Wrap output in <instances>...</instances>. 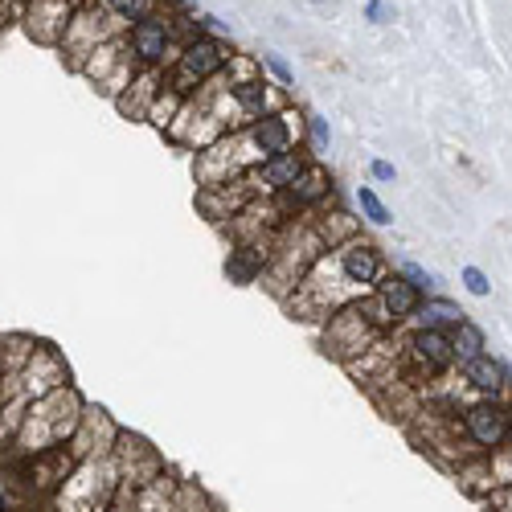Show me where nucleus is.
Returning a JSON list of instances; mask_svg holds the SVG:
<instances>
[{
    "label": "nucleus",
    "mask_w": 512,
    "mask_h": 512,
    "mask_svg": "<svg viewBox=\"0 0 512 512\" xmlns=\"http://www.w3.org/2000/svg\"><path fill=\"white\" fill-rule=\"evenodd\" d=\"M82 414H87V402L74 386H62L46 398H37L25 406L21 414V426L13 435V447L21 455H41V451H54V447H66L78 431Z\"/></svg>",
    "instance_id": "1"
},
{
    "label": "nucleus",
    "mask_w": 512,
    "mask_h": 512,
    "mask_svg": "<svg viewBox=\"0 0 512 512\" xmlns=\"http://www.w3.org/2000/svg\"><path fill=\"white\" fill-rule=\"evenodd\" d=\"M119 492H123V476H119L115 455L82 459V463L70 467V476L58 484L54 508L58 512H111Z\"/></svg>",
    "instance_id": "2"
},
{
    "label": "nucleus",
    "mask_w": 512,
    "mask_h": 512,
    "mask_svg": "<svg viewBox=\"0 0 512 512\" xmlns=\"http://www.w3.org/2000/svg\"><path fill=\"white\" fill-rule=\"evenodd\" d=\"M230 50L222 46L218 37H209V33H193L181 54H173V62H168V78H164V87L181 95V99H193L201 87H209L213 78H218L226 66H230Z\"/></svg>",
    "instance_id": "3"
},
{
    "label": "nucleus",
    "mask_w": 512,
    "mask_h": 512,
    "mask_svg": "<svg viewBox=\"0 0 512 512\" xmlns=\"http://www.w3.org/2000/svg\"><path fill=\"white\" fill-rule=\"evenodd\" d=\"M324 254V242L316 238L312 226H291L283 230V238L271 246V259H267V287L275 295H287V287H300V279L312 271V263Z\"/></svg>",
    "instance_id": "4"
},
{
    "label": "nucleus",
    "mask_w": 512,
    "mask_h": 512,
    "mask_svg": "<svg viewBox=\"0 0 512 512\" xmlns=\"http://www.w3.org/2000/svg\"><path fill=\"white\" fill-rule=\"evenodd\" d=\"M123 46H127V54H132L136 66L160 70L168 58H173V21L152 13V17L136 21V25H127L123 29Z\"/></svg>",
    "instance_id": "5"
},
{
    "label": "nucleus",
    "mask_w": 512,
    "mask_h": 512,
    "mask_svg": "<svg viewBox=\"0 0 512 512\" xmlns=\"http://www.w3.org/2000/svg\"><path fill=\"white\" fill-rule=\"evenodd\" d=\"M78 70L95 82V91H103L111 99H119L127 87H132V78H136V62H132V54H127V46H119V41L99 46Z\"/></svg>",
    "instance_id": "6"
},
{
    "label": "nucleus",
    "mask_w": 512,
    "mask_h": 512,
    "mask_svg": "<svg viewBox=\"0 0 512 512\" xmlns=\"http://www.w3.org/2000/svg\"><path fill=\"white\" fill-rule=\"evenodd\" d=\"M242 132H246L254 156H259V164L271 160V156H283L291 148H300V119H295V111H267L263 119L246 123Z\"/></svg>",
    "instance_id": "7"
},
{
    "label": "nucleus",
    "mask_w": 512,
    "mask_h": 512,
    "mask_svg": "<svg viewBox=\"0 0 512 512\" xmlns=\"http://www.w3.org/2000/svg\"><path fill=\"white\" fill-rule=\"evenodd\" d=\"M13 381H25V386H21V402H37V398H46V394L70 386V369H66V361L58 357L54 345H33L25 369Z\"/></svg>",
    "instance_id": "8"
},
{
    "label": "nucleus",
    "mask_w": 512,
    "mask_h": 512,
    "mask_svg": "<svg viewBox=\"0 0 512 512\" xmlns=\"http://www.w3.org/2000/svg\"><path fill=\"white\" fill-rule=\"evenodd\" d=\"M463 435L467 443H476L480 451H500L512 435V410L504 402H476L463 410Z\"/></svg>",
    "instance_id": "9"
},
{
    "label": "nucleus",
    "mask_w": 512,
    "mask_h": 512,
    "mask_svg": "<svg viewBox=\"0 0 512 512\" xmlns=\"http://www.w3.org/2000/svg\"><path fill=\"white\" fill-rule=\"evenodd\" d=\"M74 13H78V0H29L21 9V21H25V33L41 41V46H62Z\"/></svg>",
    "instance_id": "10"
},
{
    "label": "nucleus",
    "mask_w": 512,
    "mask_h": 512,
    "mask_svg": "<svg viewBox=\"0 0 512 512\" xmlns=\"http://www.w3.org/2000/svg\"><path fill=\"white\" fill-rule=\"evenodd\" d=\"M328 193H332V173H328V168H320V164H308L304 173L279 193V209L291 218V213H304V209L324 205Z\"/></svg>",
    "instance_id": "11"
},
{
    "label": "nucleus",
    "mask_w": 512,
    "mask_h": 512,
    "mask_svg": "<svg viewBox=\"0 0 512 512\" xmlns=\"http://www.w3.org/2000/svg\"><path fill=\"white\" fill-rule=\"evenodd\" d=\"M406 353L410 361L426 373V377H439L455 365V349H451V332H431V328H414L406 340Z\"/></svg>",
    "instance_id": "12"
},
{
    "label": "nucleus",
    "mask_w": 512,
    "mask_h": 512,
    "mask_svg": "<svg viewBox=\"0 0 512 512\" xmlns=\"http://www.w3.org/2000/svg\"><path fill=\"white\" fill-rule=\"evenodd\" d=\"M308 168V156L300 152V148H291V152H283V156H271V160H263V164H254L250 173H246V181L250 185H259L267 197H279L295 177H300Z\"/></svg>",
    "instance_id": "13"
},
{
    "label": "nucleus",
    "mask_w": 512,
    "mask_h": 512,
    "mask_svg": "<svg viewBox=\"0 0 512 512\" xmlns=\"http://www.w3.org/2000/svg\"><path fill=\"white\" fill-rule=\"evenodd\" d=\"M373 300H377L381 312L390 316V324L398 328V324H406V320L414 316V308L422 304V291H414L402 275H381L377 287H373Z\"/></svg>",
    "instance_id": "14"
},
{
    "label": "nucleus",
    "mask_w": 512,
    "mask_h": 512,
    "mask_svg": "<svg viewBox=\"0 0 512 512\" xmlns=\"http://www.w3.org/2000/svg\"><path fill=\"white\" fill-rule=\"evenodd\" d=\"M463 320H467V312H463L459 304L443 300V295H422V304H418L414 316H410L414 328H431V332H447V328H455V324H463Z\"/></svg>",
    "instance_id": "15"
},
{
    "label": "nucleus",
    "mask_w": 512,
    "mask_h": 512,
    "mask_svg": "<svg viewBox=\"0 0 512 512\" xmlns=\"http://www.w3.org/2000/svg\"><path fill=\"white\" fill-rule=\"evenodd\" d=\"M463 381H467V386H476L480 394H492L496 398L504 390V365L492 361L488 353L476 357V361H463Z\"/></svg>",
    "instance_id": "16"
},
{
    "label": "nucleus",
    "mask_w": 512,
    "mask_h": 512,
    "mask_svg": "<svg viewBox=\"0 0 512 512\" xmlns=\"http://www.w3.org/2000/svg\"><path fill=\"white\" fill-rule=\"evenodd\" d=\"M451 349H455V361H459V365L484 357V328L472 324V320L455 324V328H451Z\"/></svg>",
    "instance_id": "17"
},
{
    "label": "nucleus",
    "mask_w": 512,
    "mask_h": 512,
    "mask_svg": "<svg viewBox=\"0 0 512 512\" xmlns=\"http://www.w3.org/2000/svg\"><path fill=\"white\" fill-rule=\"evenodd\" d=\"M103 9L119 21V25H136L144 17L156 13V0H103Z\"/></svg>",
    "instance_id": "18"
},
{
    "label": "nucleus",
    "mask_w": 512,
    "mask_h": 512,
    "mask_svg": "<svg viewBox=\"0 0 512 512\" xmlns=\"http://www.w3.org/2000/svg\"><path fill=\"white\" fill-rule=\"evenodd\" d=\"M357 205H361V213H365V222H373V226H390V222H394L390 209H386V201H381L369 185H357Z\"/></svg>",
    "instance_id": "19"
},
{
    "label": "nucleus",
    "mask_w": 512,
    "mask_h": 512,
    "mask_svg": "<svg viewBox=\"0 0 512 512\" xmlns=\"http://www.w3.org/2000/svg\"><path fill=\"white\" fill-rule=\"evenodd\" d=\"M173 512H213V504H209V496L197 484H177Z\"/></svg>",
    "instance_id": "20"
},
{
    "label": "nucleus",
    "mask_w": 512,
    "mask_h": 512,
    "mask_svg": "<svg viewBox=\"0 0 512 512\" xmlns=\"http://www.w3.org/2000/svg\"><path fill=\"white\" fill-rule=\"evenodd\" d=\"M398 275H402V279H406L414 291H435V287H439V275H431L426 267H418V263H410V259L398 267Z\"/></svg>",
    "instance_id": "21"
},
{
    "label": "nucleus",
    "mask_w": 512,
    "mask_h": 512,
    "mask_svg": "<svg viewBox=\"0 0 512 512\" xmlns=\"http://www.w3.org/2000/svg\"><path fill=\"white\" fill-rule=\"evenodd\" d=\"M304 123H308V136H312V148H316V152H328V144H332V132H328V119H324V115H308Z\"/></svg>",
    "instance_id": "22"
},
{
    "label": "nucleus",
    "mask_w": 512,
    "mask_h": 512,
    "mask_svg": "<svg viewBox=\"0 0 512 512\" xmlns=\"http://www.w3.org/2000/svg\"><path fill=\"white\" fill-rule=\"evenodd\" d=\"M463 287L467 291H472V295H480V300H484V295H492V283H488V275L480 271V267H463Z\"/></svg>",
    "instance_id": "23"
},
{
    "label": "nucleus",
    "mask_w": 512,
    "mask_h": 512,
    "mask_svg": "<svg viewBox=\"0 0 512 512\" xmlns=\"http://www.w3.org/2000/svg\"><path fill=\"white\" fill-rule=\"evenodd\" d=\"M263 66L279 78V87H295V74H291V66H287L279 54H263Z\"/></svg>",
    "instance_id": "24"
},
{
    "label": "nucleus",
    "mask_w": 512,
    "mask_h": 512,
    "mask_svg": "<svg viewBox=\"0 0 512 512\" xmlns=\"http://www.w3.org/2000/svg\"><path fill=\"white\" fill-rule=\"evenodd\" d=\"M365 17H369L373 25H386V21H394V9L386 5V0H369V9H365Z\"/></svg>",
    "instance_id": "25"
},
{
    "label": "nucleus",
    "mask_w": 512,
    "mask_h": 512,
    "mask_svg": "<svg viewBox=\"0 0 512 512\" xmlns=\"http://www.w3.org/2000/svg\"><path fill=\"white\" fill-rule=\"evenodd\" d=\"M369 177H373L377 185H390L398 173H394V164H390V160H373V164H369Z\"/></svg>",
    "instance_id": "26"
},
{
    "label": "nucleus",
    "mask_w": 512,
    "mask_h": 512,
    "mask_svg": "<svg viewBox=\"0 0 512 512\" xmlns=\"http://www.w3.org/2000/svg\"><path fill=\"white\" fill-rule=\"evenodd\" d=\"M9 447H13V439H9L5 431H0V463H5V459H9Z\"/></svg>",
    "instance_id": "27"
},
{
    "label": "nucleus",
    "mask_w": 512,
    "mask_h": 512,
    "mask_svg": "<svg viewBox=\"0 0 512 512\" xmlns=\"http://www.w3.org/2000/svg\"><path fill=\"white\" fill-rule=\"evenodd\" d=\"M0 512H9V496H5V484H0Z\"/></svg>",
    "instance_id": "28"
},
{
    "label": "nucleus",
    "mask_w": 512,
    "mask_h": 512,
    "mask_svg": "<svg viewBox=\"0 0 512 512\" xmlns=\"http://www.w3.org/2000/svg\"><path fill=\"white\" fill-rule=\"evenodd\" d=\"M504 377H512V365H504Z\"/></svg>",
    "instance_id": "29"
},
{
    "label": "nucleus",
    "mask_w": 512,
    "mask_h": 512,
    "mask_svg": "<svg viewBox=\"0 0 512 512\" xmlns=\"http://www.w3.org/2000/svg\"><path fill=\"white\" fill-rule=\"evenodd\" d=\"M508 451H512V435H508Z\"/></svg>",
    "instance_id": "30"
}]
</instances>
